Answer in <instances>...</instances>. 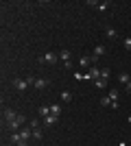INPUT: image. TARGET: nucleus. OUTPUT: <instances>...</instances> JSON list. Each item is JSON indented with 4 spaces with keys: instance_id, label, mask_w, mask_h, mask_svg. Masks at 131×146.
Wrapping results in <instances>:
<instances>
[{
    "instance_id": "24",
    "label": "nucleus",
    "mask_w": 131,
    "mask_h": 146,
    "mask_svg": "<svg viewBox=\"0 0 131 146\" xmlns=\"http://www.w3.org/2000/svg\"><path fill=\"white\" fill-rule=\"evenodd\" d=\"M29 127H31V129H39V120H37V118H33V120L29 122Z\"/></svg>"
},
{
    "instance_id": "15",
    "label": "nucleus",
    "mask_w": 131,
    "mask_h": 146,
    "mask_svg": "<svg viewBox=\"0 0 131 146\" xmlns=\"http://www.w3.org/2000/svg\"><path fill=\"white\" fill-rule=\"evenodd\" d=\"M105 35L109 37V39H116V37H118V31L116 29H105Z\"/></svg>"
},
{
    "instance_id": "18",
    "label": "nucleus",
    "mask_w": 131,
    "mask_h": 146,
    "mask_svg": "<svg viewBox=\"0 0 131 146\" xmlns=\"http://www.w3.org/2000/svg\"><path fill=\"white\" fill-rule=\"evenodd\" d=\"M109 7H112V5H109V2L105 0V2H98V5H96V9H98V11H107Z\"/></svg>"
},
{
    "instance_id": "5",
    "label": "nucleus",
    "mask_w": 131,
    "mask_h": 146,
    "mask_svg": "<svg viewBox=\"0 0 131 146\" xmlns=\"http://www.w3.org/2000/svg\"><path fill=\"white\" fill-rule=\"evenodd\" d=\"M85 79H87V81H96V79H100V68L92 66V68H90V70H87Z\"/></svg>"
},
{
    "instance_id": "26",
    "label": "nucleus",
    "mask_w": 131,
    "mask_h": 146,
    "mask_svg": "<svg viewBox=\"0 0 131 146\" xmlns=\"http://www.w3.org/2000/svg\"><path fill=\"white\" fill-rule=\"evenodd\" d=\"M18 146H29V142H26V140H22V142H20Z\"/></svg>"
},
{
    "instance_id": "2",
    "label": "nucleus",
    "mask_w": 131,
    "mask_h": 146,
    "mask_svg": "<svg viewBox=\"0 0 131 146\" xmlns=\"http://www.w3.org/2000/svg\"><path fill=\"white\" fill-rule=\"evenodd\" d=\"M39 66H44V63H57V52H53V50H48L44 57H39Z\"/></svg>"
},
{
    "instance_id": "20",
    "label": "nucleus",
    "mask_w": 131,
    "mask_h": 146,
    "mask_svg": "<svg viewBox=\"0 0 131 146\" xmlns=\"http://www.w3.org/2000/svg\"><path fill=\"white\" fill-rule=\"evenodd\" d=\"M122 46H125V50H131V37H125V39H122Z\"/></svg>"
},
{
    "instance_id": "19",
    "label": "nucleus",
    "mask_w": 131,
    "mask_h": 146,
    "mask_svg": "<svg viewBox=\"0 0 131 146\" xmlns=\"http://www.w3.org/2000/svg\"><path fill=\"white\" fill-rule=\"evenodd\" d=\"M118 96H120L118 90H109V100H118Z\"/></svg>"
},
{
    "instance_id": "17",
    "label": "nucleus",
    "mask_w": 131,
    "mask_h": 146,
    "mask_svg": "<svg viewBox=\"0 0 131 146\" xmlns=\"http://www.w3.org/2000/svg\"><path fill=\"white\" fill-rule=\"evenodd\" d=\"M39 116H42V118L50 116V107H46V105H44V107H39Z\"/></svg>"
},
{
    "instance_id": "22",
    "label": "nucleus",
    "mask_w": 131,
    "mask_h": 146,
    "mask_svg": "<svg viewBox=\"0 0 131 146\" xmlns=\"http://www.w3.org/2000/svg\"><path fill=\"white\" fill-rule=\"evenodd\" d=\"M42 135H44V131H42V129H33V137L42 140Z\"/></svg>"
},
{
    "instance_id": "3",
    "label": "nucleus",
    "mask_w": 131,
    "mask_h": 146,
    "mask_svg": "<svg viewBox=\"0 0 131 146\" xmlns=\"http://www.w3.org/2000/svg\"><path fill=\"white\" fill-rule=\"evenodd\" d=\"M59 59L63 61V66H66V68H72V61H70V59H72V52H70L68 48L59 52Z\"/></svg>"
},
{
    "instance_id": "21",
    "label": "nucleus",
    "mask_w": 131,
    "mask_h": 146,
    "mask_svg": "<svg viewBox=\"0 0 131 146\" xmlns=\"http://www.w3.org/2000/svg\"><path fill=\"white\" fill-rule=\"evenodd\" d=\"M100 79L109 81V68H105V70H100Z\"/></svg>"
},
{
    "instance_id": "13",
    "label": "nucleus",
    "mask_w": 131,
    "mask_h": 146,
    "mask_svg": "<svg viewBox=\"0 0 131 146\" xmlns=\"http://www.w3.org/2000/svg\"><path fill=\"white\" fill-rule=\"evenodd\" d=\"M55 122H57V116H53V113H50V116H46V118H44V124H46V127H53Z\"/></svg>"
},
{
    "instance_id": "1",
    "label": "nucleus",
    "mask_w": 131,
    "mask_h": 146,
    "mask_svg": "<svg viewBox=\"0 0 131 146\" xmlns=\"http://www.w3.org/2000/svg\"><path fill=\"white\" fill-rule=\"evenodd\" d=\"M24 122H26V118H24V116H20V113H18V118H15L13 122H7V129H9V131L13 133V131H18L20 127H24Z\"/></svg>"
},
{
    "instance_id": "27",
    "label": "nucleus",
    "mask_w": 131,
    "mask_h": 146,
    "mask_svg": "<svg viewBox=\"0 0 131 146\" xmlns=\"http://www.w3.org/2000/svg\"><path fill=\"white\" fill-rule=\"evenodd\" d=\"M127 120H129V122H131V116H129V118H127Z\"/></svg>"
},
{
    "instance_id": "11",
    "label": "nucleus",
    "mask_w": 131,
    "mask_h": 146,
    "mask_svg": "<svg viewBox=\"0 0 131 146\" xmlns=\"http://www.w3.org/2000/svg\"><path fill=\"white\" fill-rule=\"evenodd\" d=\"M9 140H11V142H13V144H15V146H18V144H20V142H22V135H20V133H18V131H13V133H11V135H9Z\"/></svg>"
},
{
    "instance_id": "16",
    "label": "nucleus",
    "mask_w": 131,
    "mask_h": 146,
    "mask_svg": "<svg viewBox=\"0 0 131 146\" xmlns=\"http://www.w3.org/2000/svg\"><path fill=\"white\" fill-rule=\"evenodd\" d=\"M94 85L98 87V90H105V87H107V81L105 79H96V81H94Z\"/></svg>"
},
{
    "instance_id": "4",
    "label": "nucleus",
    "mask_w": 131,
    "mask_h": 146,
    "mask_svg": "<svg viewBox=\"0 0 131 146\" xmlns=\"http://www.w3.org/2000/svg\"><path fill=\"white\" fill-rule=\"evenodd\" d=\"M29 85H31V83L26 81V76H24V79H13V87L20 90V92H26V90H29Z\"/></svg>"
},
{
    "instance_id": "25",
    "label": "nucleus",
    "mask_w": 131,
    "mask_h": 146,
    "mask_svg": "<svg viewBox=\"0 0 131 146\" xmlns=\"http://www.w3.org/2000/svg\"><path fill=\"white\" fill-rule=\"evenodd\" d=\"M125 87H127V94H131V81H129V83H127Z\"/></svg>"
},
{
    "instance_id": "7",
    "label": "nucleus",
    "mask_w": 131,
    "mask_h": 146,
    "mask_svg": "<svg viewBox=\"0 0 131 146\" xmlns=\"http://www.w3.org/2000/svg\"><path fill=\"white\" fill-rule=\"evenodd\" d=\"M33 87H35V90H46V87H48V81L46 79H35Z\"/></svg>"
},
{
    "instance_id": "8",
    "label": "nucleus",
    "mask_w": 131,
    "mask_h": 146,
    "mask_svg": "<svg viewBox=\"0 0 131 146\" xmlns=\"http://www.w3.org/2000/svg\"><path fill=\"white\" fill-rule=\"evenodd\" d=\"M15 118H18V113H15L13 109H5V120L7 122H13Z\"/></svg>"
},
{
    "instance_id": "10",
    "label": "nucleus",
    "mask_w": 131,
    "mask_h": 146,
    "mask_svg": "<svg viewBox=\"0 0 131 146\" xmlns=\"http://www.w3.org/2000/svg\"><path fill=\"white\" fill-rule=\"evenodd\" d=\"M59 98H61L63 103H70V100H72V92H70V90H63L61 94H59Z\"/></svg>"
},
{
    "instance_id": "14",
    "label": "nucleus",
    "mask_w": 131,
    "mask_h": 146,
    "mask_svg": "<svg viewBox=\"0 0 131 146\" xmlns=\"http://www.w3.org/2000/svg\"><path fill=\"white\" fill-rule=\"evenodd\" d=\"M118 81H120V83H122V85H127V83H129V81H131V74H127V72L118 74Z\"/></svg>"
},
{
    "instance_id": "23",
    "label": "nucleus",
    "mask_w": 131,
    "mask_h": 146,
    "mask_svg": "<svg viewBox=\"0 0 131 146\" xmlns=\"http://www.w3.org/2000/svg\"><path fill=\"white\" fill-rule=\"evenodd\" d=\"M100 105H103V107H109V105H112L109 96H103V98H100Z\"/></svg>"
},
{
    "instance_id": "9",
    "label": "nucleus",
    "mask_w": 131,
    "mask_h": 146,
    "mask_svg": "<svg viewBox=\"0 0 131 146\" xmlns=\"http://www.w3.org/2000/svg\"><path fill=\"white\" fill-rule=\"evenodd\" d=\"M20 135H22V140L29 142V137H33V129H24V127H22V129H20Z\"/></svg>"
},
{
    "instance_id": "6",
    "label": "nucleus",
    "mask_w": 131,
    "mask_h": 146,
    "mask_svg": "<svg viewBox=\"0 0 131 146\" xmlns=\"http://www.w3.org/2000/svg\"><path fill=\"white\" fill-rule=\"evenodd\" d=\"M105 52H107V48L103 46V44H98V46H94V57H96V59H100V57L105 55Z\"/></svg>"
},
{
    "instance_id": "12",
    "label": "nucleus",
    "mask_w": 131,
    "mask_h": 146,
    "mask_svg": "<svg viewBox=\"0 0 131 146\" xmlns=\"http://www.w3.org/2000/svg\"><path fill=\"white\" fill-rule=\"evenodd\" d=\"M50 113H53V116H57V118H59V116H61V105H50Z\"/></svg>"
}]
</instances>
